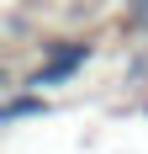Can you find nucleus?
<instances>
[{
	"label": "nucleus",
	"mask_w": 148,
	"mask_h": 154,
	"mask_svg": "<svg viewBox=\"0 0 148 154\" xmlns=\"http://www.w3.org/2000/svg\"><path fill=\"white\" fill-rule=\"evenodd\" d=\"M95 59V43H85V37H53L48 43V59L32 69V75H21V91L32 96H48V91H64L69 80H79V69Z\"/></svg>",
	"instance_id": "obj_1"
},
{
	"label": "nucleus",
	"mask_w": 148,
	"mask_h": 154,
	"mask_svg": "<svg viewBox=\"0 0 148 154\" xmlns=\"http://www.w3.org/2000/svg\"><path fill=\"white\" fill-rule=\"evenodd\" d=\"M48 96H32V91H16L0 101V128H11V122H27V117H48Z\"/></svg>",
	"instance_id": "obj_2"
},
{
	"label": "nucleus",
	"mask_w": 148,
	"mask_h": 154,
	"mask_svg": "<svg viewBox=\"0 0 148 154\" xmlns=\"http://www.w3.org/2000/svg\"><path fill=\"white\" fill-rule=\"evenodd\" d=\"M5 85H11V75H5V69H0V91H5Z\"/></svg>",
	"instance_id": "obj_3"
}]
</instances>
